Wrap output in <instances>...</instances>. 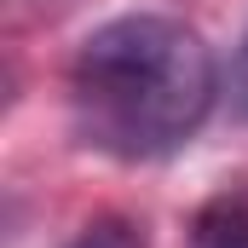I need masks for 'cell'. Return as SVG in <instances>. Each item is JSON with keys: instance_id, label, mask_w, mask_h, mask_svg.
<instances>
[{"instance_id": "obj_1", "label": "cell", "mask_w": 248, "mask_h": 248, "mask_svg": "<svg viewBox=\"0 0 248 248\" xmlns=\"http://www.w3.org/2000/svg\"><path fill=\"white\" fill-rule=\"evenodd\" d=\"M214 110V52L202 35L162 17V12H127L93 29L69 63V116L81 144L156 162L179 150Z\"/></svg>"}, {"instance_id": "obj_4", "label": "cell", "mask_w": 248, "mask_h": 248, "mask_svg": "<svg viewBox=\"0 0 248 248\" xmlns=\"http://www.w3.org/2000/svg\"><path fill=\"white\" fill-rule=\"evenodd\" d=\"M231 93H237V104L248 110V35H243V46H237V63H231Z\"/></svg>"}, {"instance_id": "obj_2", "label": "cell", "mask_w": 248, "mask_h": 248, "mask_svg": "<svg viewBox=\"0 0 248 248\" xmlns=\"http://www.w3.org/2000/svg\"><path fill=\"white\" fill-rule=\"evenodd\" d=\"M196 248H248V202L243 196H219V202L202 208Z\"/></svg>"}, {"instance_id": "obj_3", "label": "cell", "mask_w": 248, "mask_h": 248, "mask_svg": "<svg viewBox=\"0 0 248 248\" xmlns=\"http://www.w3.org/2000/svg\"><path fill=\"white\" fill-rule=\"evenodd\" d=\"M69 248H150V243L133 219H93V225H81V237Z\"/></svg>"}]
</instances>
